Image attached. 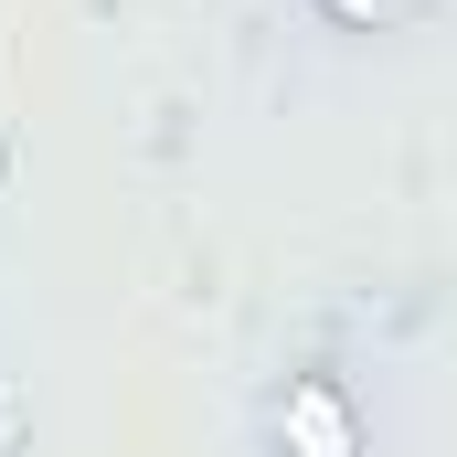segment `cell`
Here are the masks:
<instances>
[{"instance_id":"6da1fadb","label":"cell","mask_w":457,"mask_h":457,"mask_svg":"<svg viewBox=\"0 0 457 457\" xmlns=\"http://www.w3.org/2000/svg\"><path fill=\"white\" fill-rule=\"evenodd\" d=\"M277 447L287 457H361V415H351L341 372H287V394H277Z\"/></svg>"},{"instance_id":"7a4b0ae2","label":"cell","mask_w":457,"mask_h":457,"mask_svg":"<svg viewBox=\"0 0 457 457\" xmlns=\"http://www.w3.org/2000/svg\"><path fill=\"white\" fill-rule=\"evenodd\" d=\"M309 11H320V32H394L404 0H309Z\"/></svg>"},{"instance_id":"3957f363","label":"cell","mask_w":457,"mask_h":457,"mask_svg":"<svg viewBox=\"0 0 457 457\" xmlns=\"http://www.w3.org/2000/svg\"><path fill=\"white\" fill-rule=\"evenodd\" d=\"M0 457H21V415H11V383H0Z\"/></svg>"}]
</instances>
